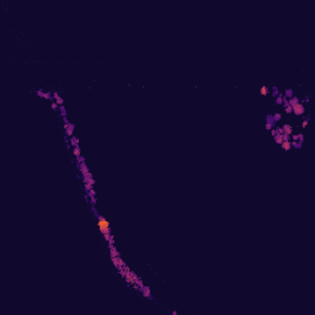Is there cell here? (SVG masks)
Masks as SVG:
<instances>
[{"label":"cell","instance_id":"6da1fadb","mask_svg":"<svg viewBox=\"0 0 315 315\" xmlns=\"http://www.w3.org/2000/svg\"><path fill=\"white\" fill-rule=\"evenodd\" d=\"M96 218H97V226L99 230L102 234V236L105 238V240L108 242V245H115V239H113L112 234H111V228H110V222L101 214L96 213Z\"/></svg>","mask_w":315,"mask_h":315},{"label":"cell","instance_id":"7a4b0ae2","mask_svg":"<svg viewBox=\"0 0 315 315\" xmlns=\"http://www.w3.org/2000/svg\"><path fill=\"white\" fill-rule=\"evenodd\" d=\"M63 121H64V129H65V134H67V137H69V138H72V137H74V124L70 123L69 121H68L67 116L65 117H63Z\"/></svg>","mask_w":315,"mask_h":315},{"label":"cell","instance_id":"3957f363","mask_svg":"<svg viewBox=\"0 0 315 315\" xmlns=\"http://www.w3.org/2000/svg\"><path fill=\"white\" fill-rule=\"evenodd\" d=\"M292 113H294L295 116H303L305 113V106L302 102H298L297 105H294L292 107Z\"/></svg>","mask_w":315,"mask_h":315},{"label":"cell","instance_id":"277c9868","mask_svg":"<svg viewBox=\"0 0 315 315\" xmlns=\"http://www.w3.org/2000/svg\"><path fill=\"white\" fill-rule=\"evenodd\" d=\"M36 94H37V95H38L39 97L45 99V100H49V101H52V100H53V94H51L49 91L45 92L43 90H38L37 92H36Z\"/></svg>","mask_w":315,"mask_h":315},{"label":"cell","instance_id":"5b68a950","mask_svg":"<svg viewBox=\"0 0 315 315\" xmlns=\"http://www.w3.org/2000/svg\"><path fill=\"white\" fill-rule=\"evenodd\" d=\"M282 128V130H283V133L284 134H287V135H291L293 134V130H294V128H293V126L292 124H289V123H284L283 126L281 127Z\"/></svg>","mask_w":315,"mask_h":315},{"label":"cell","instance_id":"8992f818","mask_svg":"<svg viewBox=\"0 0 315 315\" xmlns=\"http://www.w3.org/2000/svg\"><path fill=\"white\" fill-rule=\"evenodd\" d=\"M291 139L292 142H299V143H304V135L302 133H298V134H292L291 135Z\"/></svg>","mask_w":315,"mask_h":315},{"label":"cell","instance_id":"52a82bcc","mask_svg":"<svg viewBox=\"0 0 315 315\" xmlns=\"http://www.w3.org/2000/svg\"><path fill=\"white\" fill-rule=\"evenodd\" d=\"M141 293L143 294V297H145V298H152V292H150V288L148 287V286H144Z\"/></svg>","mask_w":315,"mask_h":315},{"label":"cell","instance_id":"ba28073f","mask_svg":"<svg viewBox=\"0 0 315 315\" xmlns=\"http://www.w3.org/2000/svg\"><path fill=\"white\" fill-rule=\"evenodd\" d=\"M281 148L283 149V150H286V152L291 150V149H292V143H291V141L282 142V143H281Z\"/></svg>","mask_w":315,"mask_h":315},{"label":"cell","instance_id":"9c48e42d","mask_svg":"<svg viewBox=\"0 0 315 315\" xmlns=\"http://www.w3.org/2000/svg\"><path fill=\"white\" fill-rule=\"evenodd\" d=\"M53 99L56 100V102L58 103V106H63V103H64V101H63L62 96L59 95L58 92H53Z\"/></svg>","mask_w":315,"mask_h":315},{"label":"cell","instance_id":"30bf717a","mask_svg":"<svg viewBox=\"0 0 315 315\" xmlns=\"http://www.w3.org/2000/svg\"><path fill=\"white\" fill-rule=\"evenodd\" d=\"M298 102H300V101H299V99L297 97V96H292L291 99H288V105H289L291 107H293L294 105H297Z\"/></svg>","mask_w":315,"mask_h":315},{"label":"cell","instance_id":"8fae6325","mask_svg":"<svg viewBox=\"0 0 315 315\" xmlns=\"http://www.w3.org/2000/svg\"><path fill=\"white\" fill-rule=\"evenodd\" d=\"M73 155H74V157H75V159H79V157L81 156V152H80V148H79V145L78 146H74V148H73Z\"/></svg>","mask_w":315,"mask_h":315},{"label":"cell","instance_id":"7c38bea8","mask_svg":"<svg viewBox=\"0 0 315 315\" xmlns=\"http://www.w3.org/2000/svg\"><path fill=\"white\" fill-rule=\"evenodd\" d=\"M270 94V89L267 87V86H261V89H260V95L261 96H266V95H268Z\"/></svg>","mask_w":315,"mask_h":315},{"label":"cell","instance_id":"4fadbf2b","mask_svg":"<svg viewBox=\"0 0 315 315\" xmlns=\"http://www.w3.org/2000/svg\"><path fill=\"white\" fill-rule=\"evenodd\" d=\"M70 139V146H78L79 145V141H78V138L76 137H72V138H69Z\"/></svg>","mask_w":315,"mask_h":315},{"label":"cell","instance_id":"5bb4252c","mask_svg":"<svg viewBox=\"0 0 315 315\" xmlns=\"http://www.w3.org/2000/svg\"><path fill=\"white\" fill-rule=\"evenodd\" d=\"M272 119L275 121V122H277V121H281L282 119V115L279 112L275 113V115H272Z\"/></svg>","mask_w":315,"mask_h":315},{"label":"cell","instance_id":"9a60e30c","mask_svg":"<svg viewBox=\"0 0 315 315\" xmlns=\"http://www.w3.org/2000/svg\"><path fill=\"white\" fill-rule=\"evenodd\" d=\"M276 103H277V105H282V103H283V95H282V94H279V95L276 97Z\"/></svg>","mask_w":315,"mask_h":315},{"label":"cell","instance_id":"2e32d148","mask_svg":"<svg viewBox=\"0 0 315 315\" xmlns=\"http://www.w3.org/2000/svg\"><path fill=\"white\" fill-rule=\"evenodd\" d=\"M291 143H292V148H297V149H299V148H302V143H299V142H292L291 141Z\"/></svg>","mask_w":315,"mask_h":315},{"label":"cell","instance_id":"e0dca14e","mask_svg":"<svg viewBox=\"0 0 315 315\" xmlns=\"http://www.w3.org/2000/svg\"><path fill=\"white\" fill-rule=\"evenodd\" d=\"M51 107H52V110H53V111H57V110L59 108V106H58V103H57L56 101H52Z\"/></svg>","mask_w":315,"mask_h":315},{"label":"cell","instance_id":"ac0fdd59","mask_svg":"<svg viewBox=\"0 0 315 315\" xmlns=\"http://www.w3.org/2000/svg\"><path fill=\"white\" fill-rule=\"evenodd\" d=\"M292 96H293V91L291 90V89L286 91V95H284V97H286V99H291Z\"/></svg>","mask_w":315,"mask_h":315},{"label":"cell","instance_id":"d6986e66","mask_svg":"<svg viewBox=\"0 0 315 315\" xmlns=\"http://www.w3.org/2000/svg\"><path fill=\"white\" fill-rule=\"evenodd\" d=\"M59 111H60V113H62V117H65V115H67L65 107H64V106H59Z\"/></svg>","mask_w":315,"mask_h":315},{"label":"cell","instance_id":"ffe728a7","mask_svg":"<svg viewBox=\"0 0 315 315\" xmlns=\"http://www.w3.org/2000/svg\"><path fill=\"white\" fill-rule=\"evenodd\" d=\"M308 123H309V117L307 118V119H304L303 122H302V128H303V129H305V128H307V126H308Z\"/></svg>","mask_w":315,"mask_h":315},{"label":"cell","instance_id":"44dd1931","mask_svg":"<svg viewBox=\"0 0 315 315\" xmlns=\"http://www.w3.org/2000/svg\"><path fill=\"white\" fill-rule=\"evenodd\" d=\"M273 122H266V126H265V128L266 129H272L273 128Z\"/></svg>","mask_w":315,"mask_h":315},{"label":"cell","instance_id":"7402d4cb","mask_svg":"<svg viewBox=\"0 0 315 315\" xmlns=\"http://www.w3.org/2000/svg\"><path fill=\"white\" fill-rule=\"evenodd\" d=\"M272 90H273V97H277V96L279 95V91H278L277 87H272Z\"/></svg>","mask_w":315,"mask_h":315},{"label":"cell","instance_id":"603a6c76","mask_svg":"<svg viewBox=\"0 0 315 315\" xmlns=\"http://www.w3.org/2000/svg\"><path fill=\"white\" fill-rule=\"evenodd\" d=\"M284 111H286V113H292V107L288 105V106L284 107Z\"/></svg>","mask_w":315,"mask_h":315}]
</instances>
